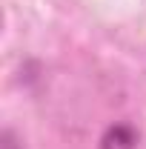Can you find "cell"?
<instances>
[{
	"label": "cell",
	"mask_w": 146,
	"mask_h": 149,
	"mask_svg": "<svg viewBox=\"0 0 146 149\" xmlns=\"http://www.w3.org/2000/svg\"><path fill=\"white\" fill-rule=\"evenodd\" d=\"M135 143H138V132L126 123L109 126L100 138V149H135Z\"/></svg>",
	"instance_id": "obj_1"
}]
</instances>
